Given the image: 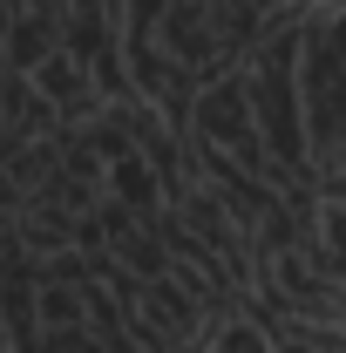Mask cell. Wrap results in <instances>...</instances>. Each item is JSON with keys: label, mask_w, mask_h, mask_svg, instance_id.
I'll list each match as a JSON object with an SVG mask.
<instances>
[]
</instances>
